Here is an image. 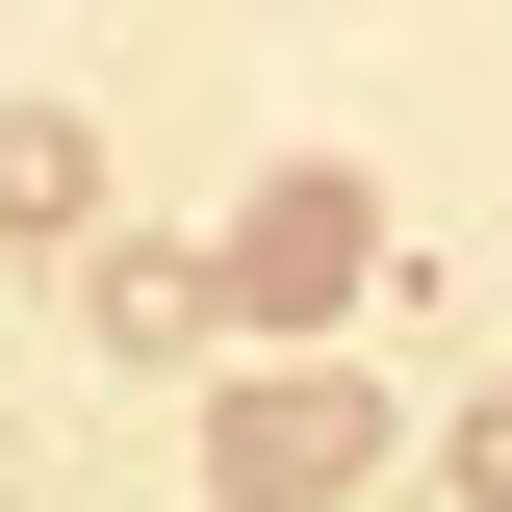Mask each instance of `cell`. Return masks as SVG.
I'll use <instances>...</instances> for the list:
<instances>
[{
	"label": "cell",
	"mask_w": 512,
	"mask_h": 512,
	"mask_svg": "<svg viewBox=\"0 0 512 512\" xmlns=\"http://www.w3.org/2000/svg\"><path fill=\"white\" fill-rule=\"evenodd\" d=\"M384 282V205L333 180V154H282V180L231 205V256H205V308H256V333H308V308H359Z\"/></svg>",
	"instance_id": "obj_2"
},
{
	"label": "cell",
	"mask_w": 512,
	"mask_h": 512,
	"mask_svg": "<svg viewBox=\"0 0 512 512\" xmlns=\"http://www.w3.org/2000/svg\"><path fill=\"white\" fill-rule=\"evenodd\" d=\"M77 333H103V359H205V333H231V308H205V256H77Z\"/></svg>",
	"instance_id": "obj_3"
},
{
	"label": "cell",
	"mask_w": 512,
	"mask_h": 512,
	"mask_svg": "<svg viewBox=\"0 0 512 512\" xmlns=\"http://www.w3.org/2000/svg\"><path fill=\"white\" fill-rule=\"evenodd\" d=\"M436 487H461V512H512V384H487V410L436 436Z\"/></svg>",
	"instance_id": "obj_5"
},
{
	"label": "cell",
	"mask_w": 512,
	"mask_h": 512,
	"mask_svg": "<svg viewBox=\"0 0 512 512\" xmlns=\"http://www.w3.org/2000/svg\"><path fill=\"white\" fill-rule=\"evenodd\" d=\"M205 487H231V512H333V487H384V384H359V359H256L231 410H205Z\"/></svg>",
	"instance_id": "obj_1"
},
{
	"label": "cell",
	"mask_w": 512,
	"mask_h": 512,
	"mask_svg": "<svg viewBox=\"0 0 512 512\" xmlns=\"http://www.w3.org/2000/svg\"><path fill=\"white\" fill-rule=\"evenodd\" d=\"M77 205H103V128L77 103H0V231H77Z\"/></svg>",
	"instance_id": "obj_4"
}]
</instances>
